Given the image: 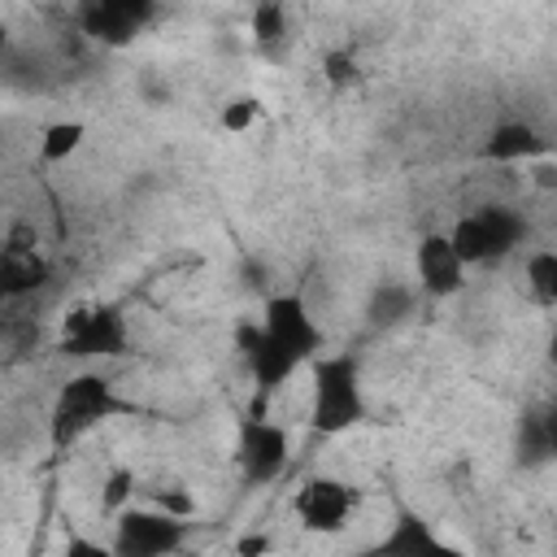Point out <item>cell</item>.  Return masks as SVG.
Returning <instances> with one entry per match:
<instances>
[{
    "label": "cell",
    "mask_w": 557,
    "mask_h": 557,
    "mask_svg": "<svg viewBox=\"0 0 557 557\" xmlns=\"http://www.w3.org/2000/svg\"><path fill=\"white\" fill-rule=\"evenodd\" d=\"M257 117H261V100L257 96H231L222 104V131H231V135H244Z\"/></svg>",
    "instance_id": "d6986e66"
},
{
    "label": "cell",
    "mask_w": 557,
    "mask_h": 557,
    "mask_svg": "<svg viewBox=\"0 0 557 557\" xmlns=\"http://www.w3.org/2000/svg\"><path fill=\"white\" fill-rule=\"evenodd\" d=\"M148 17H152L148 0H91L78 9L83 35H91L96 44H109V48L131 44L148 26Z\"/></svg>",
    "instance_id": "8fae6325"
},
{
    "label": "cell",
    "mask_w": 557,
    "mask_h": 557,
    "mask_svg": "<svg viewBox=\"0 0 557 557\" xmlns=\"http://www.w3.org/2000/svg\"><path fill=\"white\" fill-rule=\"evenodd\" d=\"M548 361H557V331H553V339H548Z\"/></svg>",
    "instance_id": "484cf974"
},
{
    "label": "cell",
    "mask_w": 557,
    "mask_h": 557,
    "mask_svg": "<svg viewBox=\"0 0 557 557\" xmlns=\"http://www.w3.org/2000/svg\"><path fill=\"white\" fill-rule=\"evenodd\" d=\"M283 35H287V13H283V4H274V0L257 4V9H252V39H257L261 48H274V44H283Z\"/></svg>",
    "instance_id": "ac0fdd59"
},
{
    "label": "cell",
    "mask_w": 557,
    "mask_h": 557,
    "mask_svg": "<svg viewBox=\"0 0 557 557\" xmlns=\"http://www.w3.org/2000/svg\"><path fill=\"white\" fill-rule=\"evenodd\" d=\"M65 557H113V548H104V544H96V540H87V535H74V540L65 544Z\"/></svg>",
    "instance_id": "603a6c76"
},
{
    "label": "cell",
    "mask_w": 557,
    "mask_h": 557,
    "mask_svg": "<svg viewBox=\"0 0 557 557\" xmlns=\"http://www.w3.org/2000/svg\"><path fill=\"white\" fill-rule=\"evenodd\" d=\"M235 344L248 361V374L257 383L252 392V413L248 418H265L270 396L300 370L318 361L322 348V331L305 305L300 292H274L265 296V313L261 322H239L235 326Z\"/></svg>",
    "instance_id": "6da1fadb"
},
{
    "label": "cell",
    "mask_w": 557,
    "mask_h": 557,
    "mask_svg": "<svg viewBox=\"0 0 557 557\" xmlns=\"http://www.w3.org/2000/svg\"><path fill=\"white\" fill-rule=\"evenodd\" d=\"M413 265H418V283L426 296H457L466 287V261L457 257L453 239L431 231L418 239V252H413Z\"/></svg>",
    "instance_id": "7c38bea8"
},
{
    "label": "cell",
    "mask_w": 557,
    "mask_h": 557,
    "mask_svg": "<svg viewBox=\"0 0 557 557\" xmlns=\"http://www.w3.org/2000/svg\"><path fill=\"white\" fill-rule=\"evenodd\" d=\"M157 509L161 513H174V518H191L196 513V500L183 487H174V492H157Z\"/></svg>",
    "instance_id": "7402d4cb"
},
{
    "label": "cell",
    "mask_w": 557,
    "mask_h": 557,
    "mask_svg": "<svg viewBox=\"0 0 557 557\" xmlns=\"http://www.w3.org/2000/svg\"><path fill=\"white\" fill-rule=\"evenodd\" d=\"M122 413H135V405L122 400L104 374L83 370V374L65 379L61 392H57V400H52V418H48L52 448H70V444L83 440L91 426H100V422H109V418H122Z\"/></svg>",
    "instance_id": "7a4b0ae2"
},
{
    "label": "cell",
    "mask_w": 557,
    "mask_h": 557,
    "mask_svg": "<svg viewBox=\"0 0 557 557\" xmlns=\"http://www.w3.org/2000/svg\"><path fill=\"white\" fill-rule=\"evenodd\" d=\"M513 448H518V461H522V466H544V461H553V448H548V435H544V418H540V409H527V413L518 418Z\"/></svg>",
    "instance_id": "9a60e30c"
},
{
    "label": "cell",
    "mask_w": 557,
    "mask_h": 557,
    "mask_svg": "<svg viewBox=\"0 0 557 557\" xmlns=\"http://www.w3.org/2000/svg\"><path fill=\"white\" fill-rule=\"evenodd\" d=\"M131 487H135V474H131L126 466H117V470L104 479V496H100V505H104V509H117V505L131 496Z\"/></svg>",
    "instance_id": "44dd1931"
},
{
    "label": "cell",
    "mask_w": 557,
    "mask_h": 557,
    "mask_svg": "<svg viewBox=\"0 0 557 557\" xmlns=\"http://www.w3.org/2000/svg\"><path fill=\"white\" fill-rule=\"evenodd\" d=\"M83 135H87L83 122H52V126L44 131V139H39V161H44V165L70 161V157L83 148Z\"/></svg>",
    "instance_id": "2e32d148"
},
{
    "label": "cell",
    "mask_w": 557,
    "mask_h": 557,
    "mask_svg": "<svg viewBox=\"0 0 557 557\" xmlns=\"http://www.w3.org/2000/svg\"><path fill=\"white\" fill-rule=\"evenodd\" d=\"M322 70H326V83H331V87H348V83H352V74H357V61H352V52H348V48H335V52H326Z\"/></svg>",
    "instance_id": "ffe728a7"
},
{
    "label": "cell",
    "mask_w": 557,
    "mask_h": 557,
    "mask_svg": "<svg viewBox=\"0 0 557 557\" xmlns=\"http://www.w3.org/2000/svg\"><path fill=\"white\" fill-rule=\"evenodd\" d=\"M48 283V257L35 248V231L13 222L0 248V292L4 296H30Z\"/></svg>",
    "instance_id": "30bf717a"
},
{
    "label": "cell",
    "mask_w": 557,
    "mask_h": 557,
    "mask_svg": "<svg viewBox=\"0 0 557 557\" xmlns=\"http://www.w3.org/2000/svg\"><path fill=\"white\" fill-rule=\"evenodd\" d=\"M487 161H500V165H513V161H531V157H544L548 152V139L531 126V122H500L483 148H479Z\"/></svg>",
    "instance_id": "4fadbf2b"
},
{
    "label": "cell",
    "mask_w": 557,
    "mask_h": 557,
    "mask_svg": "<svg viewBox=\"0 0 557 557\" xmlns=\"http://www.w3.org/2000/svg\"><path fill=\"white\" fill-rule=\"evenodd\" d=\"M540 418H544V435H548V448H553V457H557V400H553L548 409H540Z\"/></svg>",
    "instance_id": "d4e9b609"
},
{
    "label": "cell",
    "mask_w": 557,
    "mask_h": 557,
    "mask_svg": "<svg viewBox=\"0 0 557 557\" xmlns=\"http://www.w3.org/2000/svg\"><path fill=\"white\" fill-rule=\"evenodd\" d=\"M187 540V518L161 509H122L113 527V557H170Z\"/></svg>",
    "instance_id": "8992f818"
},
{
    "label": "cell",
    "mask_w": 557,
    "mask_h": 557,
    "mask_svg": "<svg viewBox=\"0 0 557 557\" xmlns=\"http://www.w3.org/2000/svg\"><path fill=\"white\" fill-rule=\"evenodd\" d=\"M287 431L270 418H244L239 422V444H235V461L244 470L248 483H270L283 474L287 466Z\"/></svg>",
    "instance_id": "ba28073f"
},
{
    "label": "cell",
    "mask_w": 557,
    "mask_h": 557,
    "mask_svg": "<svg viewBox=\"0 0 557 557\" xmlns=\"http://www.w3.org/2000/svg\"><path fill=\"white\" fill-rule=\"evenodd\" d=\"M292 509H296L305 531L335 535V531H344L348 513L357 509V487H348L344 479H331V474H313V479H305L296 487Z\"/></svg>",
    "instance_id": "52a82bcc"
},
{
    "label": "cell",
    "mask_w": 557,
    "mask_h": 557,
    "mask_svg": "<svg viewBox=\"0 0 557 557\" xmlns=\"http://www.w3.org/2000/svg\"><path fill=\"white\" fill-rule=\"evenodd\" d=\"M265 548H270L265 535H244V540L235 544V557H265Z\"/></svg>",
    "instance_id": "cb8c5ba5"
},
{
    "label": "cell",
    "mask_w": 557,
    "mask_h": 557,
    "mask_svg": "<svg viewBox=\"0 0 557 557\" xmlns=\"http://www.w3.org/2000/svg\"><path fill=\"white\" fill-rule=\"evenodd\" d=\"M522 235H527V222L505 205H483V209L457 218V226L448 231V239L466 265H496L500 257H509L518 248Z\"/></svg>",
    "instance_id": "277c9868"
},
{
    "label": "cell",
    "mask_w": 557,
    "mask_h": 557,
    "mask_svg": "<svg viewBox=\"0 0 557 557\" xmlns=\"http://www.w3.org/2000/svg\"><path fill=\"white\" fill-rule=\"evenodd\" d=\"M361 557H466V553H461L457 544L440 540L435 527H431L418 509L400 505L396 518H392V527H387Z\"/></svg>",
    "instance_id": "9c48e42d"
},
{
    "label": "cell",
    "mask_w": 557,
    "mask_h": 557,
    "mask_svg": "<svg viewBox=\"0 0 557 557\" xmlns=\"http://www.w3.org/2000/svg\"><path fill=\"white\" fill-rule=\"evenodd\" d=\"M527 292L535 305H557V252H531L527 257Z\"/></svg>",
    "instance_id": "e0dca14e"
},
{
    "label": "cell",
    "mask_w": 557,
    "mask_h": 557,
    "mask_svg": "<svg viewBox=\"0 0 557 557\" xmlns=\"http://www.w3.org/2000/svg\"><path fill=\"white\" fill-rule=\"evenodd\" d=\"M366 422V392L357 357H318L313 361V400H309V426L318 435H344Z\"/></svg>",
    "instance_id": "3957f363"
},
{
    "label": "cell",
    "mask_w": 557,
    "mask_h": 557,
    "mask_svg": "<svg viewBox=\"0 0 557 557\" xmlns=\"http://www.w3.org/2000/svg\"><path fill=\"white\" fill-rule=\"evenodd\" d=\"M57 348L65 357H126L131 352L126 313L117 305H78L65 318Z\"/></svg>",
    "instance_id": "5b68a950"
},
{
    "label": "cell",
    "mask_w": 557,
    "mask_h": 557,
    "mask_svg": "<svg viewBox=\"0 0 557 557\" xmlns=\"http://www.w3.org/2000/svg\"><path fill=\"white\" fill-rule=\"evenodd\" d=\"M366 313H370V326H396V322H405L413 313V292L405 283H383L370 296Z\"/></svg>",
    "instance_id": "5bb4252c"
}]
</instances>
